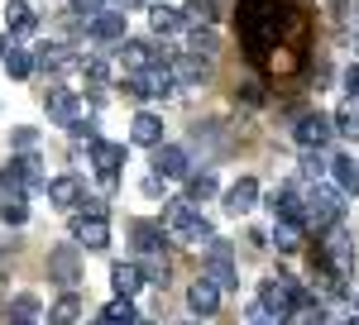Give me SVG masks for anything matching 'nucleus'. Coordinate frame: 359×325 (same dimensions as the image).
I'll use <instances>...</instances> for the list:
<instances>
[{
  "label": "nucleus",
  "mask_w": 359,
  "mask_h": 325,
  "mask_svg": "<svg viewBox=\"0 0 359 325\" xmlns=\"http://www.w3.org/2000/svg\"><path fill=\"white\" fill-rule=\"evenodd\" d=\"M283 5L278 0H240V39H245V48L254 62H264L269 48L278 43V34H283Z\"/></svg>",
  "instance_id": "nucleus-1"
},
{
  "label": "nucleus",
  "mask_w": 359,
  "mask_h": 325,
  "mask_svg": "<svg viewBox=\"0 0 359 325\" xmlns=\"http://www.w3.org/2000/svg\"><path fill=\"white\" fill-rule=\"evenodd\" d=\"M340 191H331V187H316L302 196V225H311V230H331V225H340Z\"/></svg>",
  "instance_id": "nucleus-2"
},
{
  "label": "nucleus",
  "mask_w": 359,
  "mask_h": 325,
  "mask_svg": "<svg viewBox=\"0 0 359 325\" xmlns=\"http://www.w3.org/2000/svg\"><path fill=\"white\" fill-rule=\"evenodd\" d=\"M163 220H168V230H172L182 244H211V220L196 216L187 201H172V206L163 211Z\"/></svg>",
  "instance_id": "nucleus-3"
},
{
  "label": "nucleus",
  "mask_w": 359,
  "mask_h": 325,
  "mask_svg": "<svg viewBox=\"0 0 359 325\" xmlns=\"http://www.w3.org/2000/svg\"><path fill=\"white\" fill-rule=\"evenodd\" d=\"M302 301H306V292L292 282V277H269V282L259 287V306H264V311H273V316H283V321H287Z\"/></svg>",
  "instance_id": "nucleus-4"
},
{
  "label": "nucleus",
  "mask_w": 359,
  "mask_h": 325,
  "mask_svg": "<svg viewBox=\"0 0 359 325\" xmlns=\"http://www.w3.org/2000/svg\"><path fill=\"white\" fill-rule=\"evenodd\" d=\"M177 91V81L168 72V62H154V67H144L135 77H125V96L130 101H149V96H172Z\"/></svg>",
  "instance_id": "nucleus-5"
},
{
  "label": "nucleus",
  "mask_w": 359,
  "mask_h": 325,
  "mask_svg": "<svg viewBox=\"0 0 359 325\" xmlns=\"http://www.w3.org/2000/svg\"><path fill=\"white\" fill-rule=\"evenodd\" d=\"M48 277L62 292H77V282H82V249L77 244H57L48 254Z\"/></svg>",
  "instance_id": "nucleus-6"
},
{
  "label": "nucleus",
  "mask_w": 359,
  "mask_h": 325,
  "mask_svg": "<svg viewBox=\"0 0 359 325\" xmlns=\"http://www.w3.org/2000/svg\"><path fill=\"white\" fill-rule=\"evenodd\" d=\"M206 282L221 292V287H240V268L230 258V244L225 240H211L206 244Z\"/></svg>",
  "instance_id": "nucleus-7"
},
{
  "label": "nucleus",
  "mask_w": 359,
  "mask_h": 325,
  "mask_svg": "<svg viewBox=\"0 0 359 325\" xmlns=\"http://www.w3.org/2000/svg\"><path fill=\"white\" fill-rule=\"evenodd\" d=\"M91 148V162H96V177L115 187V172H120V162H125V144H111V139H91L86 144Z\"/></svg>",
  "instance_id": "nucleus-8"
},
{
  "label": "nucleus",
  "mask_w": 359,
  "mask_h": 325,
  "mask_svg": "<svg viewBox=\"0 0 359 325\" xmlns=\"http://www.w3.org/2000/svg\"><path fill=\"white\" fill-rule=\"evenodd\" d=\"M297 139H302V148H306V153H311V148L321 153V148H326V144L335 139L331 115H321V110H311V115H302V120H297Z\"/></svg>",
  "instance_id": "nucleus-9"
},
{
  "label": "nucleus",
  "mask_w": 359,
  "mask_h": 325,
  "mask_svg": "<svg viewBox=\"0 0 359 325\" xmlns=\"http://www.w3.org/2000/svg\"><path fill=\"white\" fill-rule=\"evenodd\" d=\"M72 240L82 249H106L111 244V220L106 216H72Z\"/></svg>",
  "instance_id": "nucleus-10"
},
{
  "label": "nucleus",
  "mask_w": 359,
  "mask_h": 325,
  "mask_svg": "<svg viewBox=\"0 0 359 325\" xmlns=\"http://www.w3.org/2000/svg\"><path fill=\"white\" fill-rule=\"evenodd\" d=\"M187 172H192L187 148H177V144H158V148H154V177L172 182V177H187Z\"/></svg>",
  "instance_id": "nucleus-11"
},
{
  "label": "nucleus",
  "mask_w": 359,
  "mask_h": 325,
  "mask_svg": "<svg viewBox=\"0 0 359 325\" xmlns=\"http://www.w3.org/2000/svg\"><path fill=\"white\" fill-rule=\"evenodd\" d=\"M48 201H53L57 211H82V177L77 172H62L48 182Z\"/></svg>",
  "instance_id": "nucleus-12"
},
{
  "label": "nucleus",
  "mask_w": 359,
  "mask_h": 325,
  "mask_svg": "<svg viewBox=\"0 0 359 325\" xmlns=\"http://www.w3.org/2000/svg\"><path fill=\"white\" fill-rule=\"evenodd\" d=\"M273 216L283 220V225H302V196H297V187L292 182H283V187H273Z\"/></svg>",
  "instance_id": "nucleus-13"
},
{
  "label": "nucleus",
  "mask_w": 359,
  "mask_h": 325,
  "mask_svg": "<svg viewBox=\"0 0 359 325\" xmlns=\"http://www.w3.org/2000/svg\"><path fill=\"white\" fill-rule=\"evenodd\" d=\"M86 29H91L96 43H125V15H120V10H101Z\"/></svg>",
  "instance_id": "nucleus-14"
},
{
  "label": "nucleus",
  "mask_w": 359,
  "mask_h": 325,
  "mask_svg": "<svg viewBox=\"0 0 359 325\" xmlns=\"http://www.w3.org/2000/svg\"><path fill=\"white\" fill-rule=\"evenodd\" d=\"M254 201H259V182H254V177H240L235 187L225 191V211H230L235 220L249 216V211H254Z\"/></svg>",
  "instance_id": "nucleus-15"
},
{
  "label": "nucleus",
  "mask_w": 359,
  "mask_h": 325,
  "mask_svg": "<svg viewBox=\"0 0 359 325\" xmlns=\"http://www.w3.org/2000/svg\"><path fill=\"white\" fill-rule=\"evenodd\" d=\"M115 57H120V67H125L130 77L158 62V57H154V48H149V43H139V39H125V43H120V53H115Z\"/></svg>",
  "instance_id": "nucleus-16"
},
{
  "label": "nucleus",
  "mask_w": 359,
  "mask_h": 325,
  "mask_svg": "<svg viewBox=\"0 0 359 325\" xmlns=\"http://www.w3.org/2000/svg\"><path fill=\"white\" fill-rule=\"evenodd\" d=\"M43 110L53 115L57 125H72V120H77V96H72L67 86H53V91L43 96Z\"/></svg>",
  "instance_id": "nucleus-17"
},
{
  "label": "nucleus",
  "mask_w": 359,
  "mask_h": 325,
  "mask_svg": "<svg viewBox=\"0 0 359 325\" xmlns=\"http://www.w3.org/2000/svg\"><path fill=\"white\" fill-rule=\"evenodd\" d=\"M130 139L144 144V148H158V139H163V120H158V115H149V110H139L135 125H130Z\"/></svg>",
  "instance_id": "nucleus-18"
},
{
  "label": "nucleus",
  "mask_w": 359,
  "mask_h": 325,
  "mask_svg": "<svg viewBox=\"0 0 359 325\" xmlns=\"http://www.w3.org/2000/svg\"><path fill=\"white\" fill-rule=\"evenodd\" d=\"M187 306H192L196 316H216V311H221V292L201 277V282H192V287H187Z\"/></svg>",
  "instance_id": "nucleus-19"
},
{
  "label": "nucleus",
  "mask_w": 359,
  "mask_h": 325,
  "mask_svg": "<svg viewBox=\"0 0 359 325\" xmlns=\"http://www.w3.org/2000/svg\"><path fill=\"white\" fill-rule=\"evenodd\" d=\"M111 287H115V297H135L139 287H144L139 263H115V268H111Z\"/></svg>",
  "instance_id": "nucleus-20"
},
{
  "label": "nucleus",
  "mask_w": 359,
  "mask_h": 325,
  "mask_svg": "<svg viewBox=\"0 0 359 325\" xmlns=\"http://www.w3.org/2000/svg\"><path fill=\"white\" fill-rule=\"evenodd\" d=\"M5 20H10V34H15V39H29V34L39 29V15L29 10L25 0H10V10H5Z\"/></svg>",
  "instance_id": "nucleus-21"
},
{
  "label": "nucleus",
  "mask_w": 359,
  "mask_h": 325,
  "mask_svg": "<svg viewBox=\"0 0 359 325\" xmlns=\"http://www.w3.org/2000/svg\"><path fill=\"white\" fill-rule=\"evenodd\" d=\"M77 316H82V297H77V292H62V297L48 306V325H77Z\"/></svg>",
  "instance_id": "nucleus-22"
},
{
  "label": "nucleus",
  "mask_w": 359,
  "mask_h": 325,
  "mask_svg": "<svg viewBox=\"0 0 359 325\" xmlns=\"http://www.w3.org/2000/svg\"><path fill=\"white\" fill-rule=\"evenodd\" d=\"M331 172H335V182H340V191H350V196H359V162L350 158V153H340V158H331Z\"/></svg>",
  "instance_id": "nucleus-23"
},
{
  "label": "nucleus",
  "mask_w": 359,
  "mask_h": 325,
  "mask_svg": "<svg viewBox=\"0 0 359 325\" xmlns=\"http://www.w3.org/2000/svg\"><path fill=\"white\" fill-rule=\"evenodd\" d=\"M101 325H139V311L130 297H115L106 301V311H101Z\"/></svg>",
  "instance_id": "nucleus-24"
},
{
  "label": "nucleus",
  "mask_w": 359,
  "mask_h": 325,
  "mask_svg": "<svg viewBox=\"0 0 359 325\" xmlns=\"http://www.w3.org/2000/svg\"><path fill=\"white\" fill-rule=\"evenodd\" d=\"M168 72H172V81H201L206 77V62L192 53H182V57H168Z\"/></svg>",
  "instance_id": "nucleus-25"
},
{
  "label": "nucleus",
  "mask_w": 359,
  "mask_h": 325,
  "mask_svg": "<svg viewBox=\"0 0 359 325\" xmlns=\"http://www.w3.org/2000/svg\"><path fill=\"white\" fill-rule=\"evenodd\" d=\"M331 125H335V134H345V139L359 144V101H345V106L331 115Z\"/></svg>",
  "instance_id": "nucleus-26"
},
{
  "label": "nucleus",
  "mask_w": 359,
  "mask_h": 325,
  "mask_svg": "<svg viewBox=\"0 0 359 325\" xmlns=\"http://www.w3.org/2000/svg\"><path fill=\"white\" fill-rule=\"evenodd\" d=\"M149 25H154V34H177V29H182V10L154 5V10H149Z\"/></svg>",
  "instance_id": "nucleus-27"
},
{
  "label": "nucleus",
  "mask_w": 359,
  "mask_h": 325,
  "mask_svg": "<svg viewBox=\"0 0 359 325\" xmlns=\"http://www.w3.org/2000/svg\"><path fill=\"white\" fill-rule=\"evenodd\" d=\"M67 62H72V48L67 43H43L34 53V67H67Z\"/></svg>",
  "instance_id": "nucleus-28"
},
{
  "label": "nucleus",
  "mask_w": 359,
  "mask_h": 325,
  "mask_svg": "<svg viewBox=\"0 0 359 325\" xmlns=\"http://www.w3.org/2000/svg\"><path fill=\"white\" fill-rule=\"evenodd\" d=\"M187 43H192V57H201V62L221 53V39H216L211 29H192V39H187Z\"/></svg>",
  "instance_id": "nucleus-29"
},
{
  "label": "nucleus",
  "mask_w": 359,
  "mask_h": 325,
  "mask_svg": "<svg viewBox=\"0 0 359 325\" xmlns=\"http://www.w3.org/2000/svg\"><path fill=\"white\" fill-rule=\"evenodd\" d=\"M206 196H216V177L211 172H187V206L206 201Z\"/></svg>",
  "instance_id": "nucleus-30"
},
{
  "label": "nucleus",
  "mask_w": 359,
  "mask_h": 325,
  "mask_svg": "<svg viewBox=\"0 0 359 325\" xmlns=\"http://www.w3.org/2000/svg\"><path fill=\"white\" fill-rule=\"evenodd\" d=\"M5 72H10L15 81L34 77V53H25V48H10V53H5Z\"/></svg>",
  "instance_id": "nucleus-31"
},
{
  "label": "nucleus",
  "mask_w": 359,
  "mask_h": 325,
  "mask_svg": "<svg viewBox=\"0 0 359 325\" xmlns=\"http://www.w3.org/2000/svg\"><path fill=\"white\" fill-rule=\"evenodd\" d=\"M182 20H192V29H206L211 20H216V0H187Z\"/></svg>",
  "instance_id": "nucleus-32"
},
{
  "label": "nucleus",
  "mask_w": 359,
  "mask_h": 325,
  "mask_svg": "<svg viewBox=\"0 0 359 325\" xmlns=\"http://www.w3.org/2000/svg\"><path fill=\"white\" fill-rule=\"evenodd\" d=\"M135 244L144 249V254H163V230H154V225H135Z\"/></svg>",
  "instance_id": "nucleus-33"
},
{
  "label": "nucleus",
  "mask_w": 359,
  "mask_h": 325,
  "mask_svg": "<svg viewBox=\"0 0 359 325\" xmlns=\"http://www.w3.org/2000/svg\"><path fill=\"white\" fill-rule=\"evenodd\" d=\"M273 244L283 249V254H297V249H302V230H297V225H283V220H278Z\"/></svg>",
  "instance_id": "nucleus-34"
},
{
  "label": "nucleus",
  "mask_w": 359,
  "mask_h": 325,
  "mask_svg": "<svg viewBox=\"0 0 359 325\" xmlns=\"http://www.w3.org/2000/svg\"><path fill=\"white\" fill-rule=\"evenodd\" d=\"M34 144H39V130H29V125H20V130L10 134V148H15V153H34Z\"/></svg>",
  "instance_id": "nucleus-35"
},
{
  "label": "nucleus",
  "mask_w": 359,
  "mask_h": 325,
  "mask_svg": "<svg viewBox=\"0 0 359 325\" xmlns=\"http://www.w3.org/2000/svg\"><path fill=\"white\" fill-rule=\"evenodd\" d=\"M0 220H5V225H25L29 220L25 201H0Z\"/></svg>",
  "instance_id": "nucleus-36"
},
{
  "label": "nucleus",
  "mask_w": 359,
  "mask_h": 325,
  "mask_svg": "<svg viewBox=\"0 0 359 325\" xmlns=\"http://www.w3.org/2000/svg\"><path fill=\"white\" fill-rule=\"evenodd\" d=\"M292 321H297V325H326V311H321V306H311V301H302Z\"/></svg>",
  "instance_id": "nucleus-37"
},
{
  "label": "nucleus",
  "mask_w": 359,
  "mask_h": 325,
  "mask_svg": "<svg viewBox=\"0 0 359 325\" xmlns=\"http://www.w3.org/2000/svg\"><path fill=\"white\" fill-rule=\"evenodd\" d=\"M235 101H240V106H264V86H259V81H245V86L235 91Z\"/></svg>",
  "instance_id": "nucleus-38"
},
{
  "label": "nucleus",
  "mask_w": 359,
  "mask_h": 325,
  "mask_svg": "<svg viewBox=\"0 0 359 325\" xmlns=\"http://www.w3.org/2000/svg\"><path fill=\"white\" fill-rule=\"evenodd\" d=\"M101 10H106V0H72V20H77V15H86V25H91Z\"/></svg>",
  "instance_id": "nucleus-39"
},
{
  "label": "nucleus",
  "mask_w": 359,
  "mask_h": 325,
  "mask_svg": "<svg viewBox=\"0 0 359 325\" xmlns=\"http://www.w3.org/2000/svg\"><path fill=\"white\" fill-rule=\"evenodd\" d=\"M302 172L311 177V182H316V177L326 172V158H321V153H302Z\"/></svg>",
  "instance_id": "nucleus-40"
},
{
  "label": "nucleus",
  "mask_w": 359,
  "mask_h": 325,
  "mask_svg": "<svg viewBox=\"0 0 359 325\" xmlns=\"http://www.w3.org/2000/svg\"><path fill=\"white\" fill-rule=\"evenodd\" d=\"M245 325H287V321H283V316H273V311H264V306H254Z\"/></svg>",
  "instance_id": "nucleus-41"
},
{
  "label": "nucleus",
  "mask_w": 359,
  "mask_h": 325,
  "mask_svg": "<svg viewBox=\"0 0 359 325\" xmlns=\"http://www.w3.org/2000/svg\"><path fill=\"white\" fill-rule=\"evenodd\" d=\"M86 77H91V81H106V77H111V62H106V57H91V62H86Z\"/></svg>",
  "instance_id": "nucleus-42"
},
{
  "label": "nucleus",
  "mask_w": 359,
  "mask_h": 325,
  "mask_svg": "<svg viewBox=\"0 0 359 325\" xmlns=\"http://www.w3.org/2000/svg\"><path fill=\"white\" fill-rule=\"evenodd\" d=\"M345 91H350V101H359V62L345 67Z\"/></svg>",
  "instance_id": "nucleus-43"
},
{
  "label": "nucleus",
  "mask_w": 359,
  "mask_h": 325,
  "mask_svg": "<svg viewBox=\"0 0 359 325\" xmlns=\"http://www.w3.org/2000/svg\"><path fill=\"white\" fill-rule=\"evenodd\" d=\"M67 130H72V134H77V139H86V144H91V139H96V125H86V120H72V125H67Z\"/></svg>",
  "instance_id": "nucleus-44"
},
{
  "label": "nucleus",
  "mask_w": 359,
  "mask_h": 325,
  "mask_svg": "<svg viewBox=\"0 0 359 325\" xmlns=\"http://www.w3.org/2000/svg\"><path fill=\"white\" fill-rule=\"evenodd\" d=\"M139 191H144V196H163V177H144Z\"/></svg>",
  "instance_id": "nucleus-45"
},
{
  "label": "nucleus",
  "mask_w": 359,
  "mask_h": 325,
  "mask_svg": "<svg viewBox=\"0 0 359 325\" xmlns=\"http://www.w3.org/2000/svg\"><path fill=\"white\" fill-rule=\"evenodd\" d=\"M115 5H120V15H125V10H135L139 0H115Z\"/></svg>",
  "instance_id": "nucleus-46"
},
{
  "label": "nucleus",
  "mask_w": 359,
  "mask_h": 325,
  "mask_svg": "<svg viewBox=\"0 0 359 325\" xmlns=\"http://www.w3.org/2000/svg\"><path fill=\"white\" fill-rule=\"evenodd\" d=\"M5 53H10V39H0V62H5Z\"/></svg>",
  "instance_id": "nucleus-47"
},
{
  "label": "nucleus",
  "mask_w": 359,
  "mask_h": 325,
  "mask_svg": "<svg viewBox=\"0 0 359 325\" xmlns=\"http://www.w3.org/2000/svg\"><path fill=\"white\" fill-rule=\"evenodd\" d=\"M355 311H359V297H355Z\"/></svg>",
  "instance_id": "nucleus-48"
}]
</instances>
